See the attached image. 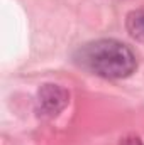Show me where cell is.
Here are the masks:
<instances>
[{
	"label": "cell",
	"instance_id": "1",
	"mask_svg": "<svg viewBox=\"0 0 144 145\" xmlns=\"http://www.w3.org/2000/svg\"><path fill=\"white\" fill-rule=\"evenodd\" d=\"M75 63L105 79H124L137 69L134 51L117 39L87 42L75 52Z\"/></svg>",
	"mask_w": 144,
	"mask_h": 145
},
{
	"label": "cell",
	"instance_id": "2",
	"mask_svg": "<svg viewBox=\"0 0 144 145\" xmlns=\"http://www.w3.org/2000/svg\"><path fill=\"white\" fill-rule=\"evenodd\" d=\"M68 103L70 93L66 88L54 83H44L37 89L36 113L44 118H54L68 106Z\"/></svg>",
	"mask_w": 144,
	"mask_h": 145
},
{
	"label": "cell",
	"instance_id": "3",
	"mask_svg": "<svg viewBox=\"0 0 144 145\" xmlns=\"http://www.w3.org/2000/svg\"><path fill=\"white\" fill-rule=\"evenodd\" d=\"M126 29L132 39L144 42V10H132L127 14Z\"/></svg>",
	"mask_w": 144,
	"mask_h": 145
},
{
	"label": "cell",
	"instance_id": "4",
	"mask_svg": "<svg viewBox=\"0 0 144 145\" xmlns=\"http://www.w3.org/2000/svg\"><path fill=\"white\" fill-rule=\"evenodd\" d=\"M120 145H144V144H143V140H141L139 137L129 135V137H126V138L120 140Z\"/></svg>",
	"mask_w": 144,
	"mask_h": 145
}]
</instances>
